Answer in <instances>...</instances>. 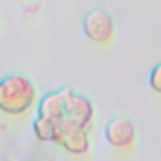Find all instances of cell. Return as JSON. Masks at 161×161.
<instances>
[{
	"label": "cell",
	"instance_id": "6da1fadb",
	"mask_svg": "<svg viewBox=\"0 0 161 161\" xmlns=\"http://www.w3.org/2000/svg\"><path fill=\"white\" fill-rule=\"evenodd\" d=\"M38 104V91L25 74L0 78V112L8 118H25Z\"/></svg>",
	"mask_w": 161,
	"mask_h": 161
},
{
	"label": "cell",
	"instance_id": "7a4b0ae2",
	"mask_svg": "<svg viewBox=\"0 0 161 161\" xmlns=\"http://www.w3.org/2000/svg\"><path fill=\"white\" fill-rule=\"evenodd\" d=\"M53 144L63 148L72 157H84L91 150V136H89V131H86L84 127H80L68 119H63L57 125Z\"/></svg>",
	"mask_w": 161,
	"mask_h": 161
},
{
	"label": "cell",
	"instance_id": "3957f363",
	"mask_svg": "<svg viewBox=\"0 0 161 161\" xmlns=\"http://www.w3.org/2000/svg\"><path fill=\"white\" fill-rule=\"evenodd\" d=\"M63 101H64V119L84 127L86 131H91L95 125V106L86 97L80 95L70 87L63 89Z\"/></svg>",
	"mask_w": 161,
	"mask_h": 161
},
{
	"label": "cell",
	"instance_id": "277c9868",
	"mask_svg": "<svg viewBox=\"0 0 161 161\" xmlns=\"http://www.w3.org/2000/svg\"><path fill=\"white\" fill-rule=\"evenodd\" d=\"M84 36L95 46H108L116 36V23L104 10H91L82 21Z\"/></svg>",
	"mask_w": 161,
	"mask_h": 161
},
{
	"label": "cell",
	"instance_id": "5b68a950",
	"mask_svg": "<svg viewBox=\"0 0 161 161\" xmlns=\"http://www.w3.org/2000/svg\"><path fill=\"white\" fill-rule=\"evenodd\" d=\"M104 142L118 152H131L136 142V127L127 118H114L103 129Z\"/></svg>",
	"mask_w": 161,
	"mask_h": 161
},
{
	"label": "cell",
	"instance_id": "8992f818",
	"mask_svg": "<svg viewBox=\"0 0 161 161\" xmlns=\"http://www.w3.org/2000/svg\"><path fill=\"white\" fill-rule=\"evenodd\" d=\"M36 116L53 123H61L64 119V101H63V89L47 91L38 99V104L34 108Z\"/></svg>",
	"mask_w": 161,
	"mask_h": 161
},
{
	"label": "cell",
	"instance_id": "52a82bcc",
	"mask_svg": "<svg viewBox=\"0 0 161 161\" xmlns=\"http://www.w3.org/2000/svg\"><path fill=\"white\" fill-rule=\"evenodd\" d=\"M57 125H59V123H53V121H47V119H42V118L34 116L32 125H31L32 136H34L38 142H53Z\"/></svg>",
	"mask_w": 161,
	"mask_h": 161
},
{
	"label": "cell",
	"instance_id": "ba28073f",
	"mask_svg": "<svg viewBox=\"0 0 161 161\" xmlns=\"http://www.w3.org/2000/svg\"><path fill=\"white\" fill-rule=\"evenodd\" d=\"M148 87H150L152 93H155V95L161 97V61L155 63L152 66L150 74H148Z\"/></svg>",
	"mask_w": 161,
	"mask_h": 161
},
{
	"label": "cell",
	"instance_id": "9c48e42d",
	"mask_svg": "<svg viewBox=\"0 0 161 161\" xmlns=\"http://www.w3.org/2000/svg\"><path fill=\"white\" fill-rule=\"evenodd\" d=\"M23 14L29 15V17H36V15L40 14V6H38V4H27V6L23 8Z\"/></svg>",
	"mask_w": 161,
	"mask_h": 161
},
{
	"label": "cell",
	"instance_id": "30bf717a",
	"mask_svg": "<svg viewBox=\"0 0 161 161\" xmlns=\"http://www.w3.org/2000/svg\"><path fill=\"white\" fill-rule=\"evenodd\" d=\"M0 27H2V17H0Z\"/></svg>",
	"mask_w": 161,
	"mask_h": 161
}]
</instances>
